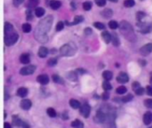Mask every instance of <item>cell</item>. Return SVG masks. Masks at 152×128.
I'll return each mask as SVG.
<instances>
[{"mask_svg": "<svg viewBox=\"0 0 152 128\" xmlns=\"http://www.w3.org/2000/svg\"><path fill=\"white\" fill-rule=\"evenodd\" d=\"M53 21V18L51 15L46 16L43 20H41L35 30V38L40 43H46L48 41L47 33L50 30Z\"/></svg>", "mask_w": 152, "mask_h": 128, "instance_id": "1", "label": "cell"}, {"mask_svg": "<svg viewBox=\"0 0 152 128\" xmlns=\"http://www.w3.org/2000/svg\"><path fill=\"white\" fill-rule=\"evenodd\" d=\"M19 38V35L13 30V27L11 23H5V44L7 46L14 45Z\"/></svg>", "mask_w": 152, "mask_h": 128, "instance_id": "2", "label": "cell"}, {"mask_svg": "<svg viewBox=\"0 0 152 128\" xmlns=\"http://www.w3.org/2000/svg\"><path fill=\"white\" fill-rule=\"evenodd\" d=\"M118 26H119V30L121 32V34H122L126 39H128L131 42H133L136 39L134 28L128 21H122Z\"/></svg>", "mask_w": 152, "mask_h": 128, "instance_id": "3", "label": "cell"}, {"mask_svg": "<svg viewBox=\"0 0 152 128\" xmlns=\"http://www.w3.org/2000/svg\"><path fill=\"white\" fill-rule=\"evenodd\" d=\"M77 52V46L73 43H69L60 48V53L63 56H71Z\"/></svg>", "mask_w": 152, "mask_h": 128, "instance_id": "4", "label": "cell"}, {"mask_svg": "<svg viewBox=\"0 0 152 128\" xmlns=\"http://www.w3.org/2000/svg\"><path fill=\"white\" fill-rule=\"evenodd\" d=\"M137 26L140 28V32L143 34L149 33L152 30V22H143V21H139L137 23Z\"/></svg>", "mask_w": 152, "mask_h": 128, "instance_id": "5", "label": "cell"}, {"mask_svg": "<svg viewBox=\"0 0 152 128\" xmlns=\"http://www.w3.org/2000/svg\"><path fill=\"white\" fill-rule=\"evenodd\" d=\"M107 119V114L104 109H101L97 111L95 117H94V121L98 124H103L106 122Z\"/></svg>", "mask_w": 152, "mask_h": 128, "instance_id": "6", "label": "cell"}, {"mask_svg": "<svg viewBox=\"0 0 152 128\" xmlns=\"http://www.w3.org/2000/svg\"><path fill=\"white\" fill-rule=\"evenodd\" d=\"M35 70H36V66H34V65H28V66H25V67L21 68V70H20V73L22 76H28V75L33 74L35 72Z\"/></svg>", "mask_w": 152, "mask_h": 128, "instance_id": "7", "label": "cell"}, {"mask_svg": "<svg viewBox=\"0 0 152 128\" xmlns=\"http://www.w3.org/2000/svg\"><path fill=\"white\" fill-rule=\"evenodd\" d=\"M13 125H15V126H18V127H21V128H29V125L26 123V122H24V121H22L21 118H19L18 117H13Z\"/></svg>", "mask_w": 152, "mask_h": 128, "instance_id": "8", "label": "cell"}, {"mask_svg": "<svg viewBox=\"0 0 152 128\" xmlns=\"http://www.w3.org/2000/svg\"><path fill=\"white\" fill-rule=\"evenodd\" d=\"M80 113L84 117H88L91 112V107L87 103H84L82 106H80Z\"/></svg>", "mask_w": 152, "mask_h": 128, "instance_id": "9", "label": "cell"}, {"mask_svg": "<svg viewBox=\"0 0 152 128\" xmlns=\"http://www.w3.org/2000/svg\"><path fill=\"white\" fill-rule=\"evenodd\" d=\"M152 53V44H147L140 49V53L142 56H147Z\"/></svg>", "mask_w": 152, "mask_h": 128, "instance_id": "10", "label": "cell"}, {"mask_svg": "<svg viewBox=\"0 0 152 128\" xmlns=\"http://www.w3.org/2000/svg\"><path fill=\"white\" fill-rule=\"evenodd\" d=\"M116 81L120 84H125V83H127L129 81V77L127 76V74L122 72V73H120L117 78H116Z\"/></svg>", "mask_w": 152, "mask_h": 128, "instance_id": "11", "label": "cell"}, {"mask_svg": "<svg viewBox=\"0 0 152 128\" xmlns=\"http://www.w3.org/2000/svg\"><path fill=\"white\" fill-rule=\"evenodd\" d=\"M20 105H21V108L22 110H29L30 108H31L32 103H31V102H30L28 99H24V100H22L21 102V104Z\"/></svg>", "mask_w": 152, "mask_h": 128, "instance_id": "12", "label": "cell"}, {"mask_svg": "<svg viewBox=\"0 0 152 128\" xmlns=\"http://www.w3.org/2000/svg\"><path fill=\"white\" fill-rule=\"evenodd\" d=\"M37 79H38V82L40 83L41 85H47L49 83V78L47 75H45V74L39 75Z\"/></svg>", "mask_w": 152, "mask_h": 128, "instance_id": "13", "label": "cell"}, {"mask_svg": "<svg viewBox=\"0 0 152 128\" xmlns=\"http://www.w3.org/2000/svg\"><path fill=\"white\" fill-rule=\"evenodd\" d=\"M49 6L53 10H57L62 6V3L58 1V0H51V1L49 2Z\"/></svg>", "mask_w": 152, "mask_h": 128, "instance_id": "14", "label": "cell"}, {"mask_svg": "<svg viewBox=\"0 0 152 128\" xmlns=\"http://www.w3.org/2000/svg\"><path fill=\"white\" fill-rule=\"evenodd\" d=\"M143 122L145 124H149L152 122V113L150 111H147L143 116Z\"/></svg>", "mask_w": 152, "mask_h": 128, "instance_id": "15", "label": "cell"}, {"mask_svg": "<svg viewBox=\"0 0 152 128\" xmlns=\"http://www.w3.org/2000/svg\"><path fill=\"white\" fill-rule=\"evenodd\" d=\"M101 14H102V16L104 17L105 19H109V18H110V17L113 15V11H112L111 9L107 8V9H104L103 11H102V12H101Z\"/></svg>", "mask_w": 152, "mask_h": 128, "instance_id": "16", "label": "cell"}, {"mask_svg": "<svg viewBox=\"0 0 152 128\" xmlns=\"http://www.w3.org/2000/svg\"><path fill=\"white\" fill-rule=\"evenodd\" d=\"M20 60L22 64H28L30 61V57L28 53H23L20 57Z\"/></svg>", "mask_w": 152, "mask_h": 128, "instance_id": "17", "label": "cell"}, {"mask_svg": "<svg viewBox=\"0 0 152 128\" xmlns=\"http://www.w3.org/2000/svg\"><path fill=\"white\" fill-rule=\"evenodd\" d=\"M48 54V49L45 46H41L38 50V56L40 58H45Z\"/></svg>", "mask_w": 152, "mask_h": 128, "instance_id": "18", "label": "cell"}, {"mask_svg": "<svg viewBox=\"0 0 152 128\" xmlns=\"http://www.w3.org/2000/svg\"><path fill=\"white\" fill-rule=\"evenodd\" d=\"M102 38H103V40L107 43V44H109L110 41H111V35L109 34V32H108V31H103L102 33Z\"/></svg>", "mask_w": 152, "mask_h": 128, "instance_id": "19", "label": "cell"}, {"mask_svg": "<svg viewBox=\"0 0 152 128\" xmlns=\"http://www.w3.org/2000/svg\"><path fill=\"white\" fill-rule=\"evenodd\" d=\"M28 92V89L25 87H21L17 90V94H18V96H20V97H25V96H27Z\"/></svg>", "mask_w": 152, "mask_h": 128, "instance_id": "20", "label": "cell"}, {"mask_svg": "<svg viewBox=\"0 0 152 128\" xmlns=\"http://www.w3.org/2000/svg\"><path fill=\"white\" fill-rule=\"evenodd\" d=\"M102 77H103V78H104L106 81H109V80H111L112 78H113V73H112L111 71H109V70H105V71L103 72V74H102Z\"/></svg>", "mask_w": 152, "mask_h": 128, "instance_id": "21", "label": "cell"}, {"mask_svg": "<svg viewBox=\"0 0 152 128\" xmlns=\"http://www.w3.org/2000/svg\"><path fill=\"white\" fill-rule=\"evenodd\" d=\"M111 41H112V44L115 46H118L120 45V40L118 38V37L116 36V33L112 34L111 35Z\"/></svg>", "mask_w": 152, "mask_h": 128, "instance_id": "22", "label": "cell"}, {"mask_svg": "<svg viewBox=\"0 0 152 128\" xmlns=\"http://www.w3.org/2000/svg\"><path fill=\"white\" fill-rule=\"evenodd\" d=\"M70 105L73 109H75V110L79 109V108H80V106H81L80 102H79L78 101L75 100V99H71V100L70 101Z\"/></svg>", "mask_w": 152, "mask_h": 128, "instance_id": "23", "label": "cell"}, {"mask_svg": "<svg viewBox=\"0 0 152 128\" xmlns=\"http://www.w3.org/2000/svg\"><path fill=\"white\" fill-rule=\"evenodd\" d=\"M71 126L74 127V128H83V127H84V124H83L80 120L76 119V120H74V121L71 123Z\"/></svg>", "mask_w": 152, "mask_h": 128, "instance_id": "24", "label": "cell"}, {"mask_svg": "<svg viewBox=\"0 0 152 128\" xmlns=\"http://www.w3.org/2000/svg\"><path fill=\"white\" fill-rule=\"evenodd\" d=\"M45 11L42 7H37L35 9V14H36L37 17H42L45 14Z\"/></svg>", "mask_w": 152, "mask_h": 128, "instance_id": "25", "label": "cell"}, {"mask_svg": "<svg viewBox=\"0 0 152 128\" xmlns=\"http://www.w3.org/2000/svg\"><path fill=\"white\" fill-rule=\"evenodd\" d=\"M135 5V1L134 0H125L124 1V6L127 8L133 7Z\"/></svg>", "mask_w": 152, "mask_h": 128, "instance_id": "26", "label": "cell"}, {"mask_svg": "<svg viewBox=\"0 0 152 128\" xmlns=\"http://www.w3.org/2000/svg\"><path fill=\"white\" fill-rule=\"evenodd\" d=\"M77 73L76 71H71L68 74V78L70 80H72V81H76L77 78Z\"/></svg>", "mask_w": 152, "mask_h": 128, "instance_id": "27", "label": "cell"}, {"mask_svg": "<svg viewBox=\"0 0 152 128\" xmlns=\"http://www.w3.org/2000/svg\"><path fill=\"white\" fill-rule=\"evenodd\" d=\"M31 30V25L28 23H24L22 25V31L25 32V33H28Z\"/></svg>", "mask_w": 152, "mask_h": 128, "instance_id": "28", "label": "cell"}, {"mask_svg": "<svg viewBox=\"0 0 152 128\" xmlns=\"http://www.w3.org/2000/svg\"><path fill=\"white\" fill-rule=\"evenodd\" d=\"M92 7H93V4H92V2H90V1H86V2H85L83 4V8L85 11L91 10V8H92Z\"/></svg>", "mask_w": 152, "mask_h": 128, "instance_id": "29", "label": "cell"}, {"mask_svg": "<svg viewBox=\"0 0 152 128\" xmlns=\"http://www.w3.org/2000/svg\"><path fill=\"white\" fill-rule=\"evenodd\" d=\"M52 78H53V80L54 83H57V84H63V78H60V77H59L58 75H53Z\"/></svg>", "mask_w": 152, "mask_h": 128, "instance_id": "30", "label": "cell"}, {"mask_svg": "<svg viewBox=\"0 0 152 128\" xmlns=\"http://www.w3.org/2000/svg\"><path fill=\"white\" fill-rule=\"evenodd\" d=\"M84 21V17L83 16H80V15H77L74 18V21L73 22L71 23V25H75V24H78L80 22H82Z\"/></svg>", "mask_w": 152, "mask_h": 128, "instance_id": "31", "label": "cell"}, {"mask_svg": "<svg viewBox=\"0 0 152 128\" xmlns=\"http://www.w3.org/2000/svg\"><path fill=\"white\" fill-rule=\"evenodd\" d=\"M116 92L118 93V94H124L125 92H127V89L126 86H119L118 88H116Z\"/></svg>", "mask_w": 152, "mask_h": 128, "instance_id": "32", "label": "cell"}, {"mask_svg": "<svg viewBox=\"0 0 152 128\" xmlns=\"http://www.w3.org/2000/svg\"><path fill=\"white\" fill-rule=\"evenodd\" d=\"M47 114H48V116L51 117H55L57 116V113H56L55 110H53V108L47 109Z\"/></svg>", "mask_w": 152, "mask_h": 128, "instance_id": "33", "label": "cell"}, {"mask_svg": "<svg viewBox=\"0 0 152 128\" xmlns=\"http://www.w3.org/2000/svg\"><path fill=\"white\" fill-rule=\"evenodd\" d=\"M109 27L110 28H112V29H116V28H117V27H118V23H117L116 21L112 20V21H110L109 22Z\"/></svg>", "mask_w": 152, "mask_h": 128, "instance_id": "34", "label": "cell"}, {"mask_svg": "<svg viewBox=\"0 0 152 128\" xmlns=\"http://www.w3.org/2000/svg\"><path fill=\"white\" fill-rule=\"evenodd\" d=\"M38 4V0H28V6L29 8L35 7Z\"/></svg>", "mask_w": 152, "mask_h": 128, "instance_id": "35", "label": "cell"}, {"mask_svg": "<svg viewBox=\"0 0 152 128\" xmlns=\"http://www.w3.org/2000/svg\"><path fill=\"white\" fill-rule=\"evenodd\" d=\"M102 87H103V89H104L105 91L111 90V88H112V86H111V85H110V83H109V81H105V82H103V84H102Z\"/></svg>", "mask_w": 152, "mask_h": 128, "instance_id": "36", "label": "cell"}, {"mask_svg": "<svg viewBox=\"0 0 152 128\" xmlns=\"http://www.w3.org/2000/svg\"><path fill=\"white\" fill-rule=\"evenodd\" d=\"M145 16H146V14L143 13V12H138V13L136 14V18H137V20H138L139 21H141V20H142Z\"/></svg>", "mask_w": 152, "mask_h": 128, "instance_id": "37", "label": "cell"}, {"mask_svg": "<svg viewBox=\"0 0 152 128\" xmlns=\"http://www.w3.org/2000/svg\"><path fill=\"white\" fill-rule=\"evenodd\" d=\"M57 62H58V60H57L56 58H51V59L48 60V65L51 66V67H53V66H55V65H56Z\"/></svg>", "mask_w": 152, "mask_h": 128, "instance_id": "38", "label": "cell"}, {"mask_svg": "<svg viewBox=\"0 0 152 128\" xmlns=\"http://www.w3.org/2000/svg\"><path fill=\"white\" fill-rule=\"evenodd\" d=\"M133 99H134V96H133L132 94H127L126 96H125V97L122 99V101H123L124 102H128L132 101Z\"/></svg>", "mask_w": 152, "mask_h": 128, "instance_id": "39", "label": "cell"}, {"mask_svg": "<svg viewBox=\"0 0 152 128\" xmlns=\"http://www.w3.org/2000/svg\"><path fill=\"white\" fill-rule=\"evenodd\" d=\"M94 26L98 28V29H104L105 28V25L102 22H94Z\"/></svg>", "mask_w": 152, "mask_h": 128, "instance_id": "40", "label": "cell"}, {"mask_svg": "<svg viewBox=\"0 0 152 128\" xmlns=\"http://www.w3.org/2000/svg\"><path fill=\"white\" fill-rule=\"evenodd\" d=\"M144 105L148 109H152V99H146L144 102Z\"/></svg>", "mask_w": 152, "mask_h": 128, "instance_id": "41", "label": "cell"}, {"mask_svg": "<svg viewBox=\"0 0 152 128\" xmlns=\"http://www.w3.org/2000/svg\"><path fill=\"white\" fill-rule=\"evenodd\" d=\"M26 14H27V21H31L33 19V15H32V12L30 9L26 11Z\"/></svg>", "mask_w": 152, "mask_h": 128, "instance_id": "42", "label": "cell"}, {"mask_svg": "<svg viewBox=\"0 0 152 128\" xmlns=\"http://www.w3.org/2000/svg\"><path fill=\"white\" fill-rule=\"evenodd\" d=\"M64 28V23L63 21H59L56 25V30L57 31H60L63 28Z\"/></svg>", "mask_w": 152, "mask_h": 128, "instance_id": "43", "label": "cell"}, {"mask_svg": "<svg viewBox=\"0 0 152 128\" xmlns=\"http://www.w3.org/2000/svg\"><path fill=\"white\" fill-rule=\"evenodd\" d=\"M98 6H104L106 5V0H94Z\"/></svg>", "mask_w": 152, "mask_h": 128, "instance_id": "44", "label": "cell"}, {"mask_svg": "<svg viewBox=\"0 0 152 128\" xmlns=\"http://www.w3.org/2000/svg\"><path fill=\"white\" fill-rule=\"evenodd\" d=\"M134 91H135V92H136L137 95H142V94L145 92V90H144L142 87H139V88H137V89L134 90Z\"/></svg>", "mask_w": 152, "mask_h": 128, "instance_id": "45", "label": "cell"}, {"mask_svg": "<svg viewBox=\"0 0 152 128\" xmlns=\"http://www.w3.org/2000/svg\"><path fill=\"white\" fill-rule=\"evenodd\" d=\"M24 2V0H13V5L14 6L18 7L20 5H21L22 3Z\"/></svg>", "mask_w": 152, "mask_h": 128, "instance_id": "46", "label": "cell"}, {"mask_svg": "<svg viewBox=\"0 0 152 128\" xmlns=\"http://www.w3.org/2000/svg\"><path fill=\"white\" fill-rule=\"evenodd\" d=\"M146 91H147V93H148L149 96H152V86H151V85L147 86Z\"/></svg>", "mask_w": 152, "mask_h": 128, "instance_id": "47", "label": "cell"}, {"mask_svg": "<svg viewBox=\"0 0 152 128\" xmlns=\"http://www.w3.org/2000/svg\"><path fill=\"white\" fill-rule=\"evenodd\" d=\"M85 35H90V34H92V29H91L90 28H86L85 29Z\"/></svg>", "mask_w": 152, "mask_h": 128, "instance_id": "48", "label": "cell"}, {"mask_svg": "<svg viewBox=\"0 0 152 128\" xmlns=\"http://www.w3.org/2000/svg\"><path fill=\"white\" fill-rule=\"evenodd\" d=\"M133 87H134V90H136L137 88L141 87V86H140V83H138V82H134V83L133 84Z\"/></svg>", "mask_w": 152, "mask_h": 128, "instance_id": "49", "label": "cell"}, {"mask_svg": "<svg viewBox=\"0 0 152 128\" xmlns=\"http://www.w3.org/2000/svg\"><path fill=\"white\" fill-rule=\"evenodd\" d=\"M102 98H103V100H107L109 98V93L108 92H104L102 94Z\"/></svg>", "mask_w": 152, "mask_h": 128, "instance_id": "50", "label": "cell"}, {"mask_svg": "<svg viewBox=\"0 0 152 128\" xmlns=\"http://www.w3.org/2000/svg\"><path fill=\"white\" fill-rule=\"evenodd\" d=\"M76 72H77V73H79V74H85V70L79 69V70H77Z\"/></svg>", "mask_w": 152, "mask_h": 128, "instance_id": "51", "label": "cell"}, {"mask_svg": "<svg viewBox=\"0 0 152 128\" xmlns=\"http://www.w3.org/2000/svg\"><path fill=\"white\" fill-rule=\"evenodd\" d=\"M4 127H5V128H11V124H10L9 123H5Z\"/></svg>", "mask_w": 152, "mask_h": 128, "instance_id": "52", "label": "cell"}, {"mask_svg": "<svg viewBox=\"0 0 152 128\" xmlns=\"http://www.w3.org/2000/svg\"><path fill=\"white\" fill-rule=\"evenodd\" d=\"M109 1L112 2V3H116V2L118 1V0H109Z\"/></svg>", "mask_w": 152, "mask_h": 128, "instance_id": "53", "label": "cell"}, {"mask_svg": "<svg viewBox=\"0 0 152 128\" xmlns=\"http://www.w3.org/2000/svg\"><path fill=\"white\" fill-rule=\"evenodd\" d=\"M150 85H151V86H152V77H151V78H150Z\"/></svg>", "mask_w": 152, "mask_h": 128, "instance_id": "54", "label": "cell"}, {"mask_svg": "<svg viewBox=\"0 0 152 128\" xmlns=\"http://www.w3.org/2000/svg\"><path fill=\"white\" fill-rule=\"evenodd\" d=\"M148 128H152V126H150V127H148Z\"/></svg>", "mask_w": 152, "mask_h": 128, "instance_id": "55", "label": "cell"}]
</instances>
